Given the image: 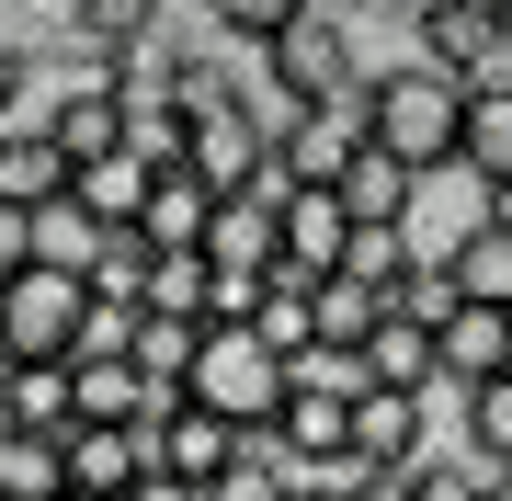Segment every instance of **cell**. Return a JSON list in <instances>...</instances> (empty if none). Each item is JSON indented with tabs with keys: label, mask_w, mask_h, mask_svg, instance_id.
Returning <instances> with one entry per match:
<instances>
[{
	"label": "cell",
	"mask_w": 512,
	"mask_h": 501,
	"mask_svg": "<svg viewBox=\"0 0 512 501\" xmlns=\"http://www.w3.org/2000/svg\"><path fill=\"white\" fill-rule=\"evenodd\" d=\"M342 251H353V205H342V183H296V194H285L274 274H285V285H319V274H342Z\"/></svg>",
	"instance_id": "8"
},
{
	"label": "cell",
	"mask_w": 512,
	"mask_h": 501,
	"mask_svg": "<svg viewBox=\"0 0 512 501\" xmlns=\"http://www.w3.org/2000/svg\"><path fill=\"white\" fill-rule=\"evenodd\" d=\"M194 399H217L228 422H262V410L285 399V353L251 331V319H205V342H194V376H183Z\"/></svg>",
	"instance_id": "4"
},
{
	"label": "cell",
	"mask_w": 512,
	"mask_h": 501,
	"mask_svg": "<svg viewBox=\"0 0 512 501\" xmlns=\"http://www.w3.org/2000/svg\"><path fill=\"white\" fill-rule=\"evenodd\" d=\"M69 183H80V160L57 149L46 114H35V103L0 114V205H46V194H69Z\"/></svg>",
	"instance_id": "10"
},
{
	"label": "cell",
	"mask_w": 512,
	"mask_h": 501,
	"mask_svg": "<svg viewBox=\"0 0 512 501\" xmlns=\"http://www.w3.org/2000/svg\"><path fill=\"white\" fill-rule=\"evenodd\" d=\"M365 126H376L410 171H433V160H456V137H467V80H444L433 57H399V69H376Z\"/></svg>",
	"instance_id": "1"
},
{
	"label": "cell",
	"mask_w": 512,
	"mask_h": 501,
	"mask_svg": "<svg viewBox=\"0 0 512 501\" xmlns=\"http://www.w3.org/2000/svg\"><path fill=\"white\" fill-rule=\"evenodd\" d=\"M285 240V205L274 194H217V217H205V262H274Z\"/></svg>",
	"instance_id": "15"
},
{
	"label": "cell",
	"mask_w": 512,
	"mask_h": 501,
	"mask_svg": "<svg viewBox=\"0 0 512 501\" xmlns=\"http://www.w3.org/2000/svg\"><path fill=\"white\" fill-rule=\"evenodd\" d=\"M228 445H239V422H228V410L217 399H171L160 410V467H148V490H171V501H194V490H217L228 479Z\"/></svg>",
	"instance_id": "5"
},
{
	"label": "cell",
	"mask_w": 512,
	"mask_h": 501,
	"mask_svg": "<svg viewBox=\"0 0 512 501\" xmlns=\"http://www.w3.org/2000/svg\"><path fill=\"white\" fill-rule=\"evenodd\" d=\"M148 308H194L205 319V251H160L148 262Z\"/></svg>",
	"instance_id": "23"
},
{
	"label": "cell",
	"mask_w": 512,
	"mask_h": 501,
	"mask_svg": "<svg viewBox=\"0 0 512 501\" xmlns=\"http://www.w3.org/2000/svg\"><path fill=\"white\" fill-rule=\"evenodd\" d=\"M160 23H171V0H69V35H80V46H103V57L148 46Z\"/></svg>",
	"instance_id": "16"
},
{
	"label": "cell",
	"mask_w": 512,
	"mask_h": 501,
	"mask_svg": "<svg viewBox=\"0 0 512 501\" xmlns=\"http://www.w3.org/2000/svg\"><path fill=\"white\" fill-rule=\"evenodd\" d=\"M467 445L501 456V479H512V376H490V388L467 399Z\"/></svg>",
	"instance_id": "22"
},
{
	"label": "cell",
	"mask_w": 512,
	"mask_h": 501,
	"mask_svg": "<svg viewBox=\"0 0 512 501\" xmlns=\"http://www.w3.org/2000/svg\"><path fill=\"white\" fill-rule=\"evenodd\" d=\"M194 12H205V35H217V46H262L296 0H194Z\"/></svg>",
	"instance_id": "21"
},
{
	"label": "cell",
	"mask_w": 512,
	"mask_h": 501,
	"mask_svg": "<svg viewBox=\"0 0 512 501\" xmlns=\"http://www.w3.org/2000/svg\"><path fill=\"white\" fill-rule=\"evenodd\" d=\"M421 445H433V410H421V388L365 376V388H353V456H365V501H387V467H410Z\"/></svg>",
	"instance_id": "6"
},
{
	"label": "cell",
	"mask_w": 512,
	"mask_h": 501,
	"mask_svg": "<svg viewBox=\"0 0 512 501\" xmlns=\"http://www.w3.org/2000/svg\"><path fill=\"white\" fill-rule=\"evenodd\" d=\"M262 160H274V126L251 114V92L194 103V171H205L217 194H251V183H262Z\"/></svg>",
	"instance_id": "7"
},
{
	"label": "cell",
	"mask_w": 512,
	"mask_h": 501,
	"mask_svg": "<svg viewBox=\"0 0 512 501\" xmlns=\"http://www.w3.org/2000/svg\"><path fill=\"white\" fill-rule=\"evenodd\" d=\"M35 103V69H23V35H0V114Z\"/></svg>",
	"instance_id": "25"
},
{
	"label": "cell",
	"mask_w": 512,
	"mask_h": 501,
	"mask_svg": "<svg viewBox=\"0 0 512 501\" xmlns=\"http://www.w3.org/2000/svg\"><path fill=\"white\" fill-rule=\"evenodd\" d=\"M23 12H57V23H69V0H23Z\"/></svg>",
	"instance_id": "27"
},
{
	"label": "cell",
	"mask_w": 512,
	"mask_h": 501,
	"mask_svg": "<svg viewBox=\"0 0 512 501\" xmlns=\"http://www.w3.org/2000/svg\"><path fill=\"white\" fill-rule=\"evenodd\" d=\"M478 217H490V171H478V160H433V171L410 183V217H399V228H410V251L444 262Z\"/></svg>",
	"instance_id": "9"
},
{
	"label": "cell",
	"mask_w": 512,
	"mask_h": 501,
	"mask_svg": "<svg viewBox=\"0 0 512 501\" xmlns=\"http://www.w3.org/2000/svg\"><path fill=\"white\" fill-rule=\"evenodd\" d=\"M444 262H456V297H501V308H512V228H501V217H478Z\"/></svg>",
	"instance_id": "17"
},
{
	"label": "cell",
	"mask_w": 512,
	"mask_h": 501,
	"mask_svg": "<svg viewBox=\"0 0 512 501\" xmlns=\"http://www.w3.org/2000/svg\"><path fill=\"white\" fill-rule=\"evenodd\" d=\"M365 365L387 376V388H433V376H444V342H433V319H410V308H387L376 331H365Z\"/></svg>",
	"instance_id": "14"
},
{
	"label": "cell",
	"mask_w": 512,
	"mask_h": 501,
	"mask_svg": "<svg viewBox=\"0 0 512 501\" xmlns=\"http://www.w3.org/2000/svg\"><path fill=\"white\" fill-rule=\"evenodd\" d=\"M410 57H433L467 92H501L512 80V12L501 0H410Z\"/></svg>",
	"instance_id": "2"
},
{
	"label": "cell",
	"mask_w": 512,
	"mask_h": 501,
	"mask_svg": "<svg viewBox=\"0 0 512 501\" xmlns=\"http://www.w3.org/2000/svg\"><path fill=\"white\" fill-rule=\"evenodd\" d=\"M80 331H92V274L69 262L0 274V353H80Z\"/></svg>",
	"instance_id": "3"
},
{
	"label": "cell",
	"mask_w": 512,
	"mask_h": 501,
	"mask_svg": "<svg viewBox=\"0 0 512 501\" xmlns=\"http://www.w3.org/2000/svg\"><path fill=\"white\" fill-rule=\"evenodd\" d=\"M205 217H217V183H205L194 160H160L148 171V194H137V228L160 251H205Z\"/></svg>",
	"instance_id": "12"
},
{
	"label": "cell",
	"mask_w": 512,
	"mask_h": 501,
	"mask_svg": "<svg viewBox=\"0 0 512 501\" xmlns=\"http://www.w3.org/2000/svg\"><path fill=\"white\" fill-rule=\"evenodd\" d=\"M35 262V205H0V274H23Z\"/></svg>",
	"instance_id": "24"
},
{
	"label": "cell",
	"mask_w": 512,
	"mask_h": 501,
	"mask_svg": "<svg viewBox=\"0 0 512 501\" xmlns=\"http://www.w3.org/2000/svg\"><path fill=\"white\" fill-rule=\"evenodd\" d=\"M490 217H501V228H512V171H490Z\"/></svg>",
	"instance_id": "26"
},
{
	"label": "cell",
	"mask_w": 512,
	"mask_h": 501,
	"mask_svg": "<svg viewBox=\"0 0 512 501\" xmlns=\"http://www.w3.org/2000/svg\"><path fill=\"white\" fill-rule=\"evenodd\" d=\"M456 160L512 171V80H501V92H467V137H456Z\"/></svg>",
	"instance_id": "19"
},
{
	"label": "cell",
	"mask_w": 512,
	"mask_h": 501,
	"mask_svg": "<svg viewBox=\"0 0 512 501\" xmlns=\"http://www.w3.org/2000/svg\"><path fill=\"white\" fill-rule=\"evenodd\" d=\"M410 183H421V171L387 149V137H365V149L342 160V205H353L365 228H399V217H410Z\"/></svg>",
	"instance_id": "13"
},
{
	"label": "cell",
	"mask_w": 512,
	"mask_h": 501,
	"mask_svg": "<svg viewBox=\"0 0 512 501\" xmlns=\"http://www.w3.org/2000/svg\"><path fill=\"white\" fill-rule=\"evenodd\" d=\"M80 194H92L103 217H137V194H148V160H137V149H103V160H80Z\"/></svg>",
	"instance_id": "20"
},
{
	"label": "cell",
	"mask_w": 512,
	"mask_h": 501,
	"mask_svg": "<svg viewBox=\"0 0 512 501\" xmlns=\"http://www.w3.org/2000/svg\"><path fill=\"white\" fill-rule=\"evenodd\" d=\"M148 262H160V240H148V228L126 217V228H114V240L92 251V297H114V308H137V297H148Z\"/></svg>",
	"instance_id": "18"
},
{
	"label": "cell",
	"mask_w": 512,
	"mask_h": 501,
	"mask_svg": "<svg viewBox=\"0 0 512 501\" xmlns=\"http://www.w3.org/2000/svg\"><path fill=\"white\" fill-rule=\"evenodd\" d=\"M433 342H444V376H456V388L512 376V308H501V297H456V308L433 319Z\"/></svg>",
	"instance_id": "11"
}]
</instances>
